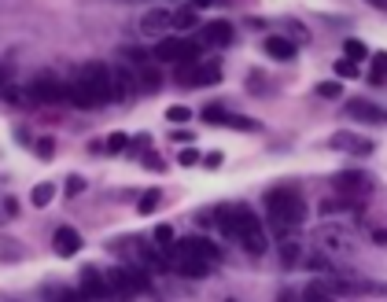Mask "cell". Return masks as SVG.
<instances>
[{
	"label": "cell",
	"instance_id": "obj_1",
	"mask_svg": "<svg viewBox=\"0 0 387 302\" xmlns=\"http://www.w3.org/2000/svg\"><path fill=\"white\" fill-rule=\"evenodd\" d=\"M67 100L82 111L103 107L107 100H114V70L103 67V63H82L67 89Z\"/></svg>",
	"mask_w": 387,
	"mask_h": 302
},
{
	"label": "cell",
	"instance_id": "obj_2",
	"mask_svg": "<svg viewBox=\"0 0 387 302\" xmlns=\"http://www.w3.org/2000/svg\"><path fill=\"white\" fill-rule=\"evenodd\" d=\"M218 229L225 236H232V240H240V247L248 255H266V247H269L262 221H258L248 206H222L218 210Z\"/></svg>",
	"mask_w": 387,
	"mask_h": 302
},
{
	"label": "cell",
	"instance_id": "obj_3",
	"mask_svg": "<svg viewBox=\"0 0 387 302\" xmlns=\"http://www.w3.org/2000/svg\"><path fill=\"white\" fill-rule=\"evenodd\" d=\"M266 214L277 232H291L306 221V203L295 188H273L266 192Z\"/></svg>",
	"mask_w": 387,
	"mask_h": 302
},
{
	"label": "cell",
	"instance_id": "obj_4",
	"mask_svg": "<svg viewBox=\"0 0 387 302\" xmlns=\"http://www.w3.org/2000/svg\"><path fill=\"white\" fill-rule=\"evenodd\" d=\"M159 63H196L203 56V41H185V37H162L151 52Z\"/></svg>",
	"mask_w": 387,
	"mask_h": 302
},
{
	"label": "cell",
	"instance_id": "obj_5",
	"mask_svg": "<svg viewBox=\"0 0 387 302\" xmlns=\"http://www.w3.org/2000/svg\"><path fill=\"white\" fill-rule=\"evenodd\" d=\"M107 287H111V295H144V292H151V284L140 269H111Z\"/></svg>",
	"mask_w": 387,
	"mask_h": 302
},
{
	"label": "cell",
	"instance_id": "obj_6",
	"mask_svg": "<svg viewBox=\"0 0 387 302\" xmlns=\"http://www.w3.org/2000/svg\"><path fill=\"white\" fill-rule=\"evenodd\" d=\"M177 82L181 85H218L222 82V67L218 63H177Z\"/></svg>",
	"mask_w": 387,
	"mask_h": 302
},
{
	"label": "cell",
	"instance_id": "obj_7",
	"mask_svg": "<svg viewBox=\"0 0 387 302\" xmlns=\"http://www.w3.org/2000/svg\"><path fill=\"white\" fill-rule=\"evenodd\" d=\"M30 93H33V100H41V103H63V100H67V89H63V82L56 74H37L33 85H30Z\"/></svg>",
	"mask_w": 387,
	"mask_h": 302
},
{
	"label": "cell",
	"instance_id": "obj_8",
	"mask_svg": "<svg viewBox=\"0 0 387 302\" xmlns=\"http://www.w3.org/2000/svg\"><path fill=\"white\" fill-rule=\"evenodd\" d=\"M372 181L361 174V169H343V174H335V192L343 195H365Z\"/></svg>",
	"mask_w": 387,
	"mask_h": 302
},
{
	"label": "cell",
	"instance_id": "obj_9",
	"mask_svg": "<svg viewBox=\"0 0 387 302\" xmlns=\"http://www.w3.org/2000/svg\"><path fill=\"white\" fill-rule=\"evenodd\" d=\"M52 243H56V255L59 258H74L77 251H82V232L70 229V225H59L56 236H52Z\"/></svg>",
	"mask_w": 387,
	"mask_h": 302
},
{
	"label": "cell",
	"instance_id": "obj_10",
	"mask_svg": "<svg viewBox=\"0 0 387 302\" xmlns=\"http://www.w3.org/2000/svg\"><path fill=\"white\" fill-rule=\"evenodd\" d=\"M199 41H203V45H211V48H225V45H232V26H229L225 19L206 22L203 30H199Z\"/></svg>",
	"mask_w": 387,
	"mask_h": 302
},
{
	"label": "cell",
	"instance_id": "obj_11",
	"mask_svg": "<svg viewBox=\"0 0 387 302\" xmlns=\"http://www.w3.org/2000/svg\"><path fill=\"white\" fill-rule=\"evenodd\" d=\"M177 251H181V255L206 258V262H218V258H222V251H218V247L206 240V236H188V240H181V243H177Z\"/></svg>",
	"mask_w": 387,
	"mask_h": 302
},
{
	"label": "cell",
	"instance_id": "obj_12",
	"mask_svg": "<svg viewBox=\"0 0 387 302\" xmlns=\"http://www.w3.org/2000/svg\"><path fill=\"white\" fill-rule=\"evenodd\" d=\"M77 295H85V299H107V295H111L107 277H100V273L89 266V269L82 273V287H77Z\"/></svg>",
	"mask_w": 387,
	"mask_h": 302
},
{
	"label": "cell",
	"instance_id": "obj_13",
	"mask_svg": "<svg viewBox=\"0 0 387 302\" xmlns=\"http://www.w3.org/2000/svg\"><path fill=\"white\" fill-rule=\"evenodd\" d=\"M347 114L358 118V122H387V111L377 107V103H369V100H351L347 103Z\"/></svg>",
	"mask_w": 387,
	"mask_h": 302
},
{
	"label": "cell",
	"instance_id": "obj_14",
	"mask_svg": "<svg viewBox=\"0 0 387 302\" xmlns=\"http://www.w3.org/2000/svg\"><path fill=\"white\" fill-rule=\"evenodd\" d=\"M177 258V269H181V277H206V269H211V262H206V258H196V255H174Z\"/></svg>",
	"mask_w": 387,
	"mask_h": 302
},
{
	"label": "cell",
	"instance_id": "obj_15",
	"mask_svg": "<svg viewBox=\"0 0 387 302\" xmlns=\"http://www.w3.org/2000/svg\"><path fill=\"white\" fill-rule=\"evenodd\" d=\"M332 148L354 151V155H369V151H372V140H361V137H354V133H335V137H332Z\"/></svg>",
	"mask_w": 387,
	"mask_h": 302
},
{
	"label": "cell",
	"instance_id": "obj_16",
	"mask_svg": "<svg viewBox=\"0 0 387 302\" xmlns=\"http://www.w3.org/2000/svg\"><path fill=\"white\" fill-rule=\"evenodd\" d=\"M266 56L269 59H295V45L288 41V37H266Z\"/></svg>",
	"mask_w": 387,
	"mask_h": 302
},
{
	"label": "cell",
	"instance_id": "obj_17",
	"mask_svg": "<svg viewBox=\"0 0 387 302\" xmlns=\"http://www.w3.org/2000/svg\"><path fill=\"white\" fill-rule=\"evenodd\" d=\"M133 82H140V89H144V93H155V89H159V70L155 67H137V77Z\"/></svg>",
	"mask_w": 387,
	"mask_h": 302
},
{
	"label": "cell",
	"instance_id": "obj_18",
	"mask_svg": "<svg viewBox=\"0 0 387 302\" xmlns=\"http://www.w3.org/2000/svg\"><path fill=\"white\" fill-rule=\"evenodd\" d=\"M166 26H170V15H166V11H148L144 15V33H162Z\"/></svg>",
	"mask_w": 387,
	"mask_h": 302
},
{
	"label": "cell",
	"instance_id": "obj_19",
	"mask_svg": "<svg viewBox=\"0 0 387 302\" xmlns=\"http://www.w3.org/2000/svg\"><path fill=\"white\" fill-rule=\"evenodd\" d=\"M369 82H372V85H384V82H387V52H377V56H372Z\"/></svg>",
	"mask_w": 387,
	"mask_h": 302
},
{
	"label": "cell",
	"instance_id": "obj_20",
	"mask_svg": "<svg viewBox=\"0 0 387 302\" xmlns=\"http://www.w3.org/2000/svg\"><path fill=\"white\" fill-rule=\"evenodd\" d=\"M30 199H33V206H48L52 199H56V185H33V192H30Z\"/></svg>",
	"mask_w": 387,
	"mask_h": 302
},
{
	"label": "cell",
	"instance_id": "obj_21",
	"mask_svg": "<svg viewBox=\"0 0 387 302\" xmlns=\"http://www.w3.org/2000/svg\"><path fill=\"white\" fill-rule=\"evenodd\" d=\"M170 22L177 30H192V26H196V8H181L177 15H170Z\"/></svg>",
	"mask_w": 387,
	"mask_h": 302
},
{
	"label": "cell",
	"instance_id": "obj_22",
	"mask_svg": "<svg viewBox=\"0 0 387 302\" xmlns=\"http://www.w3.org/2000/svg\"><path fill=\"white\" fill-rule=\"evenodd\" d=\"M343 52H347V59H354V63L369 56V48H365V45H361V41H358V37H351V41H347V45H343Z\"/></svg>",
	"mask_w": 387,
	"mask_h": 302
},
{
	"label": "cell",
	"instance_id": "obj_23",
	"mask_svg": "<svg viewBox=\"0 0 387 302\" xmlns=\"http://www.w3.org/2000/svg\"><path fill=\"white\" fill-rule=\"evenodd\" d=\"M225 107H222V103H211V107H203V122H214V126H222L225 122Z\"/></svg>",
	"mask_w": 387,
	"mask_h": 302
},
{
	"label": "cell",
	"instance_id": "obj_24",
	"mask_svg": "<svg viewBox=\"0 0 387 302\" xmlns=\"http://www.w3.org/2000/svg\"><path fill=\"white\" fill-rule=\"evenodd\" d=\"M295 258H299V243H295V240L280 243V262H284V266H295Z\"/></svg>",
	"mask_w": 387,
	"mask_h": 302
},
{
	"label": "cell",
	"instance_id": "obj_25",
	"mask_svg": "<svg viewBox=\"0 0 387 302\" xmlns=\"http://www.w3.org/2000/svg\"><path fill=\"white\" fill-rule=\"evenodd\" d=\"M335 74H340V77H358V63L354 59H335Z\"/></svg>",
	"mask_w": 387,
	"mask_h": 302
},
{
	"label": "cell",
	"instance_id": "obj_26",
	"mask_svg": "<svg viewBox=\"0 0 387 302\" xmlns=\"http://www.w3.org/2000/svg\"><path fill=\"white\" fill-rule=\"evenodd\" d=\"M317 96L335 100V96H343V85H340V82H321V85H317Z\"/></svg>",
	"mask_w": 387,
	"mask_h": 302
},
{
	"label": "cell",
	"instance_id": "obj_27",
	"mask_svg": "<svg viewBox=\"0 0 387 302\" xmlns=\"http://www.w3.org/2000/svg\"><path fill=\"white\" fill-rule=\"evenodd\" d=\"M159 199H162V192H144V199H140V214H151L155 206H159Z\"/></svg>",
	"mask_w": 387,
	"mask_h": 302
},
{
	"label": "cell",
	"instance_id": "obj_28",
	"mask_svg": "<svg viewBox=\"0 0 387 302\" xmlns=\"http://www.w3.org/2000/svg\"><path fill=\"white\" fill-rule=\"evenodd\" d=\"M222 126H232V129H258V122H251V118H240V114H225Z\"/></svg>",
	"mask_w": 387,
	"mask_h": 302
},
{
	"label": "cell",
	"instance_id": "obj_29",
	"mask_svg": "<svg viewBox=\"0 0 387 302\" xmlns=\"http://www.w3.org/2000/svg\"><path fill=\"white\" fill-rule=\"evenodd\" d=\"M0 96H4V100H11V103L19 100V93H15V89H11V85H8V74H4V70H0Z\"/></svg>",
	"mask_w": 387,
	"mask_h": 302
},
{
	"label": "cell",
	"instance_id": "obj_30",
	"mask_svg": "<svg viewBox=\"0 0 387 302\" xmlns=\"http://www.w3.org/2000/svg\"><path fill=\"white\" fill-rule=\"evenodd\" d=\"M177 163H181V166H196V163H199V151H196V148H185V151L177 155Z\"/></svg>",
	"mask_w": 387,
	"mask_h": 302
},
{
	"label": "cell",
	"instance_id": "obj_31",
	"mask_svg": "<svg viewBox=\"0 0 387 302\" xmlns=\"http://www.w3.org/2000/svg\"><path fill=\"white\" fill-rule=\"evenodd\" d=\"M155 240H159L162 247H170L174 243V229L170 225H159V229H155Z\"/></svg>",
	"mask_w": 387,
	"mask_h": 302
},
{
	"label": "cell",
	"instance_id": "obj_32",
	"mask_svg": "<svg viewBox=\"0 0 387 302\" xmlns=\"http://www.w3.org/2000/svg\"><path fill=\"white\" fill-rule=\"evenodd\" d=\"M166 118H170V122H188L192 111L188 107H170V111H166Z\"/></svg>",
	"mask_w": 387,
	"mask_h": 302
},
{
	"label": "cell",
	"instance_id": "obj_33",
	"mask_svg": "<svg viewBox=\"0 0 387 302\" xmlns=\"http://www.w3.org/2000/svg\"><path fill=\"white\" fill-rule=\"evenodd\" d=\"M126 144H129V140H126V133H111V137H107V151H122Z\"/></svg>",
	"mask_w": 387,
	"mask_h": 302
},
{
	"label": "cell",
	"instance_id": "obj_34",
	"mask_svg": "<svg viewBox=\"0 0 387 302\" xmlns=\"http://www.w3.org/2000/svg\"><path fill=\"white\" fill-rule=\"evenodd\" d=\"M77 192H85V177H67V195H77Z\"/></svg>",
	"mask_w": 387,
	"mask_h": 302
},
{
	"label": "cell",
	"instance_id": "obj_35",
	"mask_svg": "<svg viewBox=\"0 0 387 302\" xmlns=\"http://www.w3.org/2000/svg\"><path fill=\"white\" fill-rule=\"evenodd\" d=\"M33 148H37V155H41V159H52V151H56V144H52V140H37Z\"/></svg>",
	"mask_w": 387,
	"mask_h": 302
},
{
	"label": "cell",
	"instance_id": "obj_36",
	"mask_svg": "<svg viewBox=\"0 0 387 302\" xmlns=\"http://www.w3.org/2000/svg\"><path fill=\"white\" fill-rule=\"evenodd\" d=\"M203 163H206V166H211V169H214V166H222V151H211V155H206V159H203Z\"/></svg>",
	"mask_w": 387,
	"mask_h": 302
},
{
	"label": "cell",
	"instance_id": "obj_37",
	"mask_svg": "<svg viewBox=\"0 0 387 302\" xmlns=\"http://www.w3.org/2000/svg\"><path fill=\"white\" fill-rule=\"evenodd\" d=\"M369 4H372V8H384V11H387V0H369Z\"/></svg>",
	"mask_w": 387,
	"mask_h": 302
},
{
	"label": "cell",
	"instance_id": "obj_38",
	"mask_svg": "<svg viewBox=\"0 0 387 302\" xmlns=\"http://www.w3.org/2000/svg\"><path fill=\"white\" fill-rule=\"evenodd\" d=\"M192 4H196V8H206V4H211V0H192Z\"/></svg>",
	"mask_w": 387,
	"mask_h": 302
}]
</instances>
